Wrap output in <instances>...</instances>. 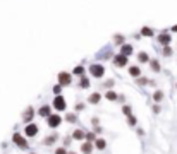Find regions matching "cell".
Returning a JSON list of instances; mask_svg holds the SVG:
<instances>
[{"mask_svg": "<svg viewBox=\"0 0 177 154\" xmlns=\"http://www.w3.org/2000/svg\"><path fill=\"white\" fill-rule=\"evenodd\" d=\"M12 142H14L16 146L19 147V149H28V147H30V144H28L26 137H24V135H21L19 132H16L14 135H12Z\"/></svg>", "mask_w": 177, "mask_h": 154, "instance_id": "cell-1", "label": "cell"}, {"mask_svg": "<svg viewBox=\"0 0 177 154\" xmlns=\"http://www.w3.org/2000/svg\"><path fill=\"white\" fill-rule=\"evenodd\" d=\"M52 105H53V108H55L57 111H64L67 108V101H66V98H64L62 94L55 96V98H53V101H52Z\"/></svg>", "mask_w": 177, "mask_h": 154, "instance_id": "cell-2", "label": "cell"}, {"mask_svg": "<svg viewBox=\"0 0 177 154\" xmlns=\"http://www.w3.org/2000/svg\"><path fill=\"white\" fill-rule=\"evenodd\" d=\"M38 132H40V127H38L36 123H26V127H24V135L26 137H34L38 135Z\"/></svg>", "mask_w": 177, "mask_h": 154, "instance_id": "cell-3", "label": "cell"}, {"mask_svg": "<svg viewBox=\"0 0 177 154\" xmlns=\"http://www.w3.org/2000/svg\"><path fill=\"white\" fill-rule=\"evenodd\" d=\"M89 72H91L93 77L100 79V77H103L105 69H103V65H100V63H91V65H89Z\"/></svg>", "mask_w": 177, "mask_h": 154, "instance_id": "cell-4", "label": "cell"}, {"mask_svg": "<svg viewBox=\"0 0 177 154\" xmlns=\"http://www.w3.org/2000/svg\"><path fill=\"white\" fill-rule=\"evenodd\" d=\"M60 123H62V117L60 115H50V117H47V125L50 128L60 127Z\"/></svg>", "mask_w": 177, "mask_h": 154, "instance_id": "cell-5", "label": "cell"}, {"mask_svg": "<svg viewBox=\"0 0 177 154\" xmlns=\"http://www.w3.org/2000/svg\"><path fill=\"white\" fill-rule=\"evenodd\" d=\"M33 118H34V108L33 106H28L26 110L22 111V122H24V123H31Z\"/></svg>", "mask_w": 177, "mask_h": 154, "instance_id": "cell-6", "label": "cell"}, {"mask_svg": "<svg viewBox=\"0 0 177 154\" xmlns=\"http://www.w3.org/2000/svg\"><path fill=\"white\" fill-rule=\"evenodd\" d=\"M70 82H72V74H69V72H60L59 74V84L62 86H69Z\"/></svg>", "mask_w": 177, "mask_h": 154, "instance_id": "cell-7", "label": "cell"}, {"mask_svg": "<svg viewBox=\"0 0 177 154\" xmlns=\"http://www.w3.org/2000/svg\"><path fill=\"white\" fill-rule=\"evenodd\" d=\"M114 65H115V67H125V65H127V57L122 55V53L115 55V57H114Z\"/></svg>", "mask_w": 177, "mask_h": 154, "instance_id": "cell-8", "label": "cell"}, {"mask_svg": "<svg viewBox=\"0 0 177 154\" xmlns=\"http://www.w3.org/2000/svg\"><path fill=\"white\" fill-rule=\"evenodd\" d=\"M38 115H40V117H43V118L50 117V115H52V106H50V105H43V106L38 110Z\"/></svg>", "mask_w": 177, "mask_h": 154, "instance_id": "cell-9", "label": "cell"}, {"mask_svg": "<svg viewBox=\"0 0 177 154\" xmlns=\"http://www.w3.org/2000/svg\"><path fill=\"white\" fill-rule=\"evenodd\" d=\"M93 146H95L96 149L103 151L105 147H107V140H105L103 137H96V139H95V142H93Z\"/></svg>", "mask_w": 177, "mask_h": 154, "instance_id": "cell-10", "label": "cell"}, {"mask_svg": "<svg viewBox=\"0 0 177 154\" xmlns=\"http://www.w3.org/2000/svg\"><path fill=\"white\" fill-rule=\"evenodd\" d=\"M100 99H102V94H100V92H91V94L88 96V103H89V105H98Z\"/></svg>", "mask_w": 177, "mask_h": 154, "instance_id": "cell-11", "label": "cell"}, {"mask_svg": "<svg viewBox=\"0 0 177 154\" xmlns=\"http://www.w3.org/2000/svg\"><path fill=\"white\" fill-rule=\"evenodd\" d=\"M84 135H86V132L83 130V128H76V130L72 132V139L74 140H83V139H84Z\"/></svg>", "mask_w": 177, "mask_h": 154, "instance_id": "cell-12", "label": "cell"}, {"mask_svg": "<svg viewBox=\"0 0 177 154\" xmlns=\"http://www.w3.org/2000/svg\"><path fill=\"white\" fill-rule=\"evenodd\" d=\"M81 152L83 154H91L93 152V142H83L81 144Z\"/></svg>", "mask_w": 177, "mask_h": 154, "instance_id": "cell-13", "label": "cell"}, {"mask_svg": "<svg viewBox=\"0 0 177 154\" xmlns=\"http://www.w3.org/2000/svg\"><path fill=\"white\" fill-rule=\"evenodd\" d=\"M133 51H134V48L131 46V45H122V46H120V53H122V55H125V57H129Z\"/></svg>", "mask_w": 177, "mask_h": 154, "instance_id": "cell-14", "label": "cell"}, {"mask_svg": "<svg viewBox=\"0 0 177 154\" xmlns=\"http://www.w3.org/2000/svg\"><path fill=\"white\" fill-rule=\"evenodd\" d=\"M158 41L163 45V46H165V45H169V43H170V34H169V33H162V34L158 36Z\"/></svg>", "mask_w": 177, "mask_h": 154, "instance_id": "cell-15", "label": "cell"}, {"mask_svg": "<svg viewBox=\"0 0 177 154\" xmlns=\"http://www.w3.org/2000/svg\"><path fill=\"white\" fill-rule=\"evenodd\" d=\"M55 140H57V134H53V135L45 137V139H43V144H45V146H53V144H55Z\"/></svg>", "mask_w": 177, "mask_h": 154, "instance_id": "cell-16", "label": "cell"}, {"mask_svg": "<svg viewBox=\"0 0 177 154\" xmlns=\"http://www.w3.org/2000/svg\"><path fill=\"white\" fill-rule=\"evenodd\" d=\"M138 60H139L141 63H148L150 62V57H148L146 51H139V53H138Z\"/></svg>", "mask_w": 177, "mask_h": 154, "instance_id": "cell-17", "label": "cell"}, {"mask_svg": "<svg viewBox=\"0 0 177 154\" xmlns=\"http://www.w3.org/2000/svg\"><path fill=\"white\" fill-rule=\"evenodd\" d=\"M129 75L131 77H136V79H138V77H139L141 75V69H139V67H129Z\"/></svg>", "mask_w": 177, "mask_h": 154, "instance_id": "cell-18", "label": "cell"}, {"mask_svg": "<svg viewBox=\"0 0 177 154\" xmlns=\"http://www.w3.org/2000/svg\"><path fill=\"white\" fill-rule=\"evenodd\" d=\"M105 98H107L108 101H117L119 94H117L115 91H107V92H105Z\"/></svg>", "mask_w": 177, "mask_h": 154, "instance_id": "cell-19", "label": "cell"}, {"mask_svg": "<svg viewBox=\"0 0 177 154\" xmlns=\"http://www.w3.org/2000/svg\"><path fill=\"white\" fill-rule=\"evenodd\" d=\"M153 101H155V103H158V105L163 101V92L160 91V89H158V91H155V94H153Z\"/></svg>", "mask_w": 177, "mask_h": 154, "instance_id": "cell-20", "label": "cell"}, {"mask_svg": "<svg viewBox=\"0 0 177 154\" xmlns=\"http://www.w3.org/2000/svg\"><path fill=\"white\" fill-rule=\"evenodd\" d=\"M72 74H74V75H78V77H83V75H84V67H83V65H78V67H74Z\"/></svg>", "mask_w": 177, "mask_h": 154, "instance_id": "cell-21", "label": "cell"}, {"mask_svg": "<svg viewBox=\"0 0 177 154\" xmlns=\"http://www.w3.org/2000/svg\"><path fill=\"white\" fill-rule=\"evenodd\" d=\"M150 67H151V70H153V72H160V63H158V60H151L150 58Z\"/></svg>", "mask_w": 177, "mask_h": 154, "instance_id": "cell-22", "label": "cell"}, {"mask_svg": "<svg viewBox=\"0 0 177 154\" xmlns=\"http://www.w3.org/2000/svg\"><path fill=\"white\" fill-rule=\"evenodd\" d=\"M66 122L67 123H76V122H78V115L76 113H67L66 115Z\"/></svg>", "mask_w": 177, "mask_h": 154, "instance_id": "cell-23", "label": "cell"}, {"mask_svg": "<svg viewBox=\"0 0 177 154\" xmlns=\"http://www.w3.org/2000/svg\"><path fill=\"white\" fill-rule=\"evenodd\" d=\"M79 88H81V89L89 88V79H88V77H84V75L81 77V81H79Z\"/></svg>", "mask_w": 177, "mask_h": 154, "instance_id": "cell-24", "label": "cell"}, {"mask_svg": "<svg viewBox=\"0 0 177 154\" xmlns=\"http://www.w3.org/2000/svg\"><path fill=\"white\" fill-rule=\"evenodd\" d=\"M127 125H129V127H136V125H138V118L134 117V115H129V117H127Z\"/></svg>", "mask_w": 177, "mask_h": 154, "instance_id": "cell-25", "label": "cell"}, {"mask_svg": "<svg viewBox=\"0 0 177 154\" xmlns=\"http://www.w3.org/2000/svg\"><path fill=\"white\" fill-rule=\"evenodd\" d=\"M95 139H96V134L95 132H86V135H84L86 142H95Z\"/></svg>", "mask_w": 177, "mask_h": 154, "instance_id": "cell-26", "label": "cell"}, {"mask_svg": "<svg viewBox=\"0 0 177 154\" xmlns=\"http://www.w3.org/2000/svg\"><path fill=\"white\" fill-rule=\"evenodd\" d=\"M122 113H124L125 117H129V115H133V108H131L129 105H124V106H122Z\"/></svg>", "mask_w": 177, "mask_h": 154, "instance_id": "cell-27", "label": "cell"}, {"mask_svg": "<svg viewBox=\"0 0 177 154\" xmlns=\"http://www.w3.org/2000/svg\"><path fill=\"white\" fill-rule=\"evenodd\" d=\"M141 34H143V36H153V29H151V28H143V29H141Z\"/></svg>", "mask_w": 177, "mask_h": 154, "instance_id": "cell-28", "label": "cell"}, {"mask_svg": "<svg viewBox=\"0 0 177 154\" xmlns=\"http://www.w3.org/2000/svg\"><path fill=\"white\" fill-rule=\"evenodd\" d=\"M163 55H165V57H170V55H172V48H170L169 45H165V46H163Z\"/></svg>", "mask_w": 177, "mask_h": 154, "instance_id": "cell-29", "label": "cell"}, {"mask_svg": "<svg viewBox=\"0 0 177 154\" xmlns=\"http://www.w3.org/2000/svg\"><path fill=\"white\" fill-rule=\"evenodd\" d=\"M52 91H53V94H55V96H59L60 92H62V86H60V84L53 86V89H52Z\"/></svg>", "mask_w": 177, "mask_h": 154, "instance_id": "cell-30", "label": "cell"}, {"mask_svg": "<svg viewBox=\"0 0 177 154\" xmlns=\"http://www.w3.org/2000/svg\"><path fill=\"white\" fill-rule=\"evenodd\" d=\"M115 45H124V36H120V34H117V36L114 38Z\"/></svg>", "mask_w": 177, "mask_h": 154, "instance_id": "cell-31", "label": "cell"}, {"mask_svg": "<svg viewBox=\"0 0 177 154\" xmlns=\"http://www.w3.org/2000/svg\"><path fill=\"white\" fill-rule=\"evenodd\" d=\"M138 86H144V84H148V79L146 77H138Z\"/></svg>", "mask_w": 177, "mask_h": 154, "instance_id": "cell-32", "label": "cell"}, {"mask_svg": "<svg viewBox=\"0 0 177 154\" xmlns=\"http://www.w3.org/2000/svg\"><path fill=\"white\" fill-rule=\"evenodd\" d=\"M67 152H69V151H67L66 147H57L55 149V154H67Z\"/></svg>", "mask_w": 177, "mask_h": 154, "instance_id": "cell-33", "label": "cell"}, {"mask_svg": "<svg viewBox=\"0 0 177 154\" xmlns=\"http://www.w3.org/2000/svg\"><path fill=\"white\" fill-rule=\"evenodd\" d=\"M160 111H162V108H160V105H158V103H157V105H153V113H155V115H158Z\"/></svg>", "mask_w": 177, "mask_h": 154, "instance_id": "cell-34", "label": "cell"}, {"mask_svg": "<svg viewBox=\"0 0 177 154\" xmlns=\"http://www.w3.org/2000/svg\"><path fill=\"white\" fill-rule=\"evenodd\" d=\"M70 142H72V137H64V147L70 146Z\"/></svg>", "mask_w": 177, "mask_h": 154, "instance_id": "cell-35", "label": "cell"}, {"mask_svg": "<svg viewBox=\"0 0 177 154\" xmlns=\"http://www.w3.org/2000/svg\"><path fill=\"white\" fill-rule=\"evenodd\" d=\"M93 132H95V134H102V132H103V127H100V125H96V127L93 128Z\"/></svg>", "mask_w": 177, "mask_h": 154, "instance_id": "cell-36", "label": "cell"}, {"mask_svg": "<svg viewBox=\"0 0 177 154\" xmlns=\"http://www.w3.org/2000/svg\"><path fill=\"white\" fill-rule=\"evenodd\" d=\"M74 108H76V111H83V110H84V105H83V103H78Z\"/></svg>", "mask_w": 177, "mask_h": 154, "instance_id": "cell-37", "label": "cell"}, {"mask_svg": "<svg viewBox=\"0 0 177 154\" xmlns=\"http://www.w3.org/2000/svg\"><path fill=\"white\" fill-rule=\"evenodd\" d=\"M91 125H95V127H96V125H100V120H98V117H93V118H91Z\"/></svg>", "mask_w": 177, "mask_h": 154, "instance_id": "cell-38", "label": "cell"}, {"mask_svg": "<svg viewBox=\"0 0 177 154\" xmlns=\"http://www.w3.org/2000/svg\"><path fill=\"white\" fill-rule=\"evenodd\" d=\"M112 86H114V81H112V79H108V81L103 84V88H112Z\"/></svg>", "mask_w": 177, "mask_h": 154, "instance_id": "cell-39", "label": "cell"}, {"mask_svg": "<svg viewBox=\"0 0 177 154\" xmlns=\"http://www.w3.org/2000/svg\"><path fill=\"white\" fill-rule=\"evenodd\" d=\"M172 31H174V33H177V26H174V28H172Z\"/></svg>", "mask_w": 177, "mask_h": 154, "instance_id": "cell-40", "label": "cell"}, {"mask_svg": "<svg viewBox=\"0 0 177 154\" xmlns=\"http://www.w3.org/2000/svg\"><path fill=\"white\" fill-rule=\"evenodd\" d=\"M67 154H78V152H74V151H70V152H67Z\"/></svg>", "mask_w": 177, "mask_h": 154, "instance_id": "cell-41", "label": "cell"}, {"mask_svg": "<svg viewBox=\"0 0 177 154\" xmlns=\"http://www.w3.org/2000/svg\"><path fill=\"white\" fill-rule=\"evenodd\" d=\"M30 154H36V152H30Z\"/></svg>", "mask_w": 177, "mask_h": 154, "instance_id": "cell-42", "label": "cell"}, {"mask_svg": "<svg viewBox=\"0 0 177 154\" xmlns=\"http://www.w3.org/2000/svg\"><path fill=\"white\" fill-rule=\"evenodd\" d=\"M91 154H93V152H91Z\"/></svg>", "mask_w": 177, "mask_h": 154, "instance_id": "cell-43", "label": "cell"}]
</instances>
